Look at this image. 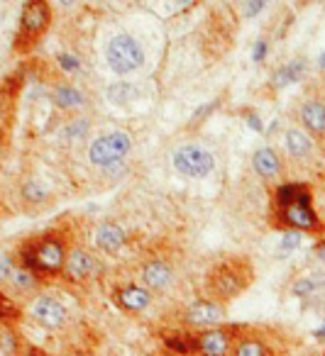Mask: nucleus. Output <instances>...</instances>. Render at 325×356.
<instances>
[{"label": "nucleus", "mask_w": 325, "mask_h": 356, "mask_svg": "<svg viewBox=\"0 0 325 356\" xmlns=\"http://www.w3.org/2000/svg\"><path fill=\"white\" fill-rule=\"evenodd\" d=\"M215 108H218V100H210L208 105H203V108H198V110H196V113H193V118H191V127H193V124H198L200 120H205V115H210Z\"/></svg>", "instance_id": "2f4dec72"}, {"label": "nucleus", "mask_w": 325, "mask_h": 356, "mask_svg": "<svg viewBox=\"0 0 325 356\" xmlns=\"http://www.w3.org/2000/svg\"><path fill=\"white\" fill-rule=\"evenodd\" d=\"M42 283L45 281H42L35 271L20 266V264H17V268L13 271V278H10V286L15 288L17 293H37L42 288Z\"/></svg>", "instance_id": "4be33fe9"}, {"label": "nucleus", "mask_w": 325, "mask_h": 356, "mask_svg": "<svg viewBox=\"0 0 325 356\" xmlns=\"http://www.w3.org/2000/svg\"><path fill=\"white\" fill-rule=\"evenodd\" d=\"M22 317V310L6 291H0V325H15Z\"/></svg>", "instance_id": "b1692460"}, {"label": "nucleus", "mask_w": 325, "mask_h": 356, "mask_svg": "<svg viewBox=\"0 0 325 356\" xmlns=\"http://www.w3.org/2000/svg\"><path fill=\"white\" fill-rule=\"evenodd\" d=\"M140 86H135L132 81H113L108 88H105V98H108V103L116 105V108H125V105L135 103V100H140Z\"/></svg>", "instance_id": "6ab92c4d"}, {"label": "nucleus", "mask_w": 325, "mask_h": 356, "mask_svg": "<svg viewBox=\"0 0 325 356\" xmlns=\"http://www.w3.org/2000/svg\"><path fill=\"white\" fill-rule=\"evenodd\" d=\"M145 49L132 35H116L105 44V66L116 76H132L145 66Z\"/></svg>", "instance_id": "423d86ee"}, {"label": "nucleus", "mask_w": 325, "mask_h": 356, "mask_svg": "<svg viewBox=\"0 0 325 356\" xmlns=\"http://www.w3.org/2000/svg\"><path fill=\"white\" fill-rule=\"evenodd\" d=\"M252 283V266L245 259H225L210 271L208 291L218 302H228L237 298Z\"/></svg>", "instance_id": "7ed1b4c3"}, {"label": "nucleus", "mask_w": 325, "mask_h": 356, "mask_svg": "<svg viewBox=\"0 0 325 356\" xmlns=\"http://www.w3.org/2000/svg\"><path fill=\"white\" fill-rule=\"evenodd\" d=\"M20 356H51V354H47L45 349H37V346H25Z\"/></svg>", "instance_id": "72a5a7b5"}, {"label": "nucleus", "mask_w": 325, "mask_h": 356, "mask_svg": "<svg viewBox=\"0 0 325 356\" xmlns=\"http://www.w3.org/2000/svg\"><path fill=\"white\" fill-rule=\"evenodd\" d=\"M274 225L286 232H320L318 215L313 210L310 188L303 184H281L274 193Z\"/></svg>", "instance_id": "f257e3e1"}, {"label": "nucleus", "mask_w": 325, "mask_h": 356, "mask_svg": "<svg viewBox=\"0 0 325 356\" xmlns=\"http://www.w3.org/2000/svg\"><path fill=\"white\" fill-rule=\"evenodd\" d=\"M174 266L166 259H147L140 266V283L152 293L169 291L174 283Z\"/></svg>", "instance_id": "f8f14e48"}, {"label": "nucleus", "mask_w": 325, "mask_h": 356, "mask_svg": "<svg viewBox=\"0 0 325 356\" xmlns=\"http://www.w3.org/2000/svg\"><path fill=\"white\" fill-rule=\"evenodd\" d=\"M100 276V261L90 249L81 247V244H74L69 252V259H66V266L61 278L74 286H86V283L95 281Z\"/></svg>", "instance_id": "1a4fd4ad"}, {"label": "nucleus", "mask_w": 325, "mask_h": 356, "mask_svg": "<svg viewBox=\"0 0 325 356\" xmlns=\"http://www.w3.org/2000/svg\"><path fill=\"white\" fill-rule=\"evenodd\" d=\"M315 288H318V281H315V278H301V281L294 286V293L296 296H310Z\"/></svg>", "instance_id": "c756f323"}, {"label": "nucleus", "mask_w": 325, "mask_h": 356, "mask_svg": "<svg viewBox=\"0 0 325 356\" xmlns=\"http://www.w3.org/2000/svg\"><path fill=\"white\" fill-rule=\"evenodd\" d=\"M184 322L191 327H198V330H213L221 322H225V302H218L213 298H203V300H196L186 307Z\"/></svg>", "instance_id": "9b49d317"}, {"label": "nucleus", "mask_w": 325, "mask_h": 356, "mask_svg": "<svg viewBox=\"0 0 325 356\" xmlns=\"http://www.w3.org/2000/svg\"><path fill=\"white\" fill-rule=\"evenodd\" d=\"M286 152L294 161L299 163H313L315 161V139L299 124H291L284 132Z\"/></svg>", "instance_id": "4468645a"}, {"label": "nucleus", "mask_w": 325, "mask_h": 356, "mask_svg": "<svg viewBox=\"0 0 325 356\" xmlns=\"http://www.w3.org/2000/svg\"><path fill=\"white\" fill-rule=\"evenodd\" d=\"M20 198L27 208H42V205L49 203L51 193L42 181H37V178H27L25 184L20 186Z\"/></svg>", "instance_id": "aec40b11"}, {"label": "nucleus", "mask_w": 325, "mask_h": 356, "mask_svg": "<svg viewBox=\"0 0 325 356\" xmlns=\"http://www.w3.org/2000/svg\"><path fill=\"white\" fill-rule=\"evenodd\" d=\"M171 166L179 176L184 178H205L213 173L215 159L200 144H181L179 149H174L171 154Z\"/></svg>", "instance_id": "0eeeda50"}, {"label": "nucleus", "mask_w": 325, "mask_h": 356, "mask_svg": "<svg viewBox=\"0 0 325 356\" xmlns=\"http://www.w3.org/2000/svg\"><path fill=\"white\" fill-rule=\"evenodd\" d=\"M90 132V120L88 118H74L71 122H66L64 127V137L69 142H79V139H86Z\"/></svg>", "instance_id": "a878e982"}, {"label": "nucleus", "mask_w": 325, "mask_h": 356, "mask_svg": "<svg viewBox=\"0 0 325 356\" xmlns=\"http://www.w3.org/2000/svg\"><path fill=\"white\" fill-rule=\"evenodd\" d=\"M56 66H59L61 74H66V76H74L84 69L81 59L76 54H71V51H61V54H56Z\"/></svg>", "instance_id": "bb28decb"}, {"label": "nucleus", "mask_w": 325, "mask_h": 356, "mask_svg": "<svg viewBox=\"0 0 325 356\" xmlns=\"http://www.w3.org/2000/svg\"><path fill=\"white\" fill-rule=\"evenodd\" d=\"M264 54H267V42L260 40V42H257V47H255V54H252V59L262 61V59H264Z\"/></svg>", "instance_id": "473e14b6"}, {"label": "nucleus", "mask_w": 325, "mask_h": 356, "mask_svg": "<svg viewBox=\"0 0 325 356\" xmlns=\"http://www.w3.org/2000/svg\"><path fill=\"white\" fill-rule=\"evenodd\" d=\"M49 100L56 110H64V113H76V110H84L88 105L84 90H79L71 83H56L49 90Z\"/></svg>", "instance_id": "a211bd4d"}, {"label": "nucleus", "mask_w": 325, "mask_h": 356, "mask_svg": "<svg viewBox=\"0 0 325 356\" xmlns=\"http://www.w3.org/2000/svg\"><path fill=\"white\" fill-rule=\"evenodd\" d=\"M69 252H71V244L66 239V234L45 232L40 237H32L27 242H22L15 259L20 266L35 271L45 281V278H56L64 273Z\"/></svg>", "instance_id": "f03ea898"}, {"label": "nucleus", "mask_w": 325, "mask_h": 356, "mask_svg": "<svg viewBox=\"0 0 325 356\" xmlns=\"http://www.w3.org/2000/svg\"><path fill=\"white\" fill-rule=\"evenodd\" d=\"M51 20H54V10H51L49 3H45V0L25 3L20 10V22H17L15 32L17 54H27V51L35 49L42 37L47 35V30L51 27Z\"/></svg>", "instance_id": "20e7f679"}, {"label": "nucleus", "mask_w": 325, "mask_h": 356, "mask_svg": "<svg viewBox=\"0 0 325 356\" xmlns=\"http://www.w3.org/2000/svg\"><path fill=\"white\" fill-rule=\"evenodd\" d=\"M315 252H318V257L325 261V242H320V244H318V249H315Z\"/></svg>", "instance_id": "e433bc0d"}, {"label": "nucleus", "mask_w": 325, "mask_h": 356, "mask_svg": "<svg viewBox=\"0 0 325 356\" xmlns=\"http://www.w3.org/2000/svg\"><path fill=\"white\" fill-rule=\"evenodd\" d=\"M132 152V134L125 129H113L108 134H100L86 149V159L93 168L103 171V168L113 166V163L127 161Z\"/></svg>", "instance_id": "39448f33"}, {"label": "nucleus", "mask_w": 325, "mask_h": 356, "mask_svg": "<svg viewBox=\"0 0 325 356\" xmlns=\"http://www.w3.org/2000/svg\"><path fill=\"white\" fill-rule=\"evenodd\" d=\"M15 268H17V259L10 257V254H3L0 257V283H10Z\"/></svg>", "instance_id": "cd10ccee"}, {"label": "nucleus", "mask_w": 325, "mask_h": 356, "mask_svg": "<svg viewBox=\"0 0 325 356\" xmlns=\"http://www.w3.org/2000/svg\"><path fill=\"white\" fill-rule=\"evenodd\" d=\"M315 334H318V337H325V325H323V327H320V330H318V332H315Z\"/></svg>", "instance_id": "4c0bfd02"}, {"label": "nucleus", "mask_w": 325, "mask_h": 356, "mask_svg": "<svg viewBox=\"0 0 325 356\" xmlns=\"http://www.w3.org/2000/svg\"><path fill=\"white\" fill-rule=\"evenodd\" d=\"M232 356H274L271 346L267 344L264 339L255 334H240L235 341V349H232Z\"/></svg>", "instance_id": "412c9836"}, {"label": "nucleus", "mask_w": 325, "mask_h": 356, "mask_svg": "<svg viewBox=\"0 0 325 356\" xmlns=\"http://www.w3.org/2000/svg\"><path fill=\"white\" fill-rule=\"evenodd\" d=\"M301 239H303V234L301 232H286L284 239H281V252H291L294 247H299Z\"/></svg>", "instance_id": "7c9ffc66"}, {"label": "nucleus", "mask_w": 325, "mask_h": 356, "mask_svg": "<svg viewBox=\"0 0 325 356\" xmlns=\"http://www.w3.org/2000/svg\"><path fill=\"white\" fill-rule=\"evenodd\" d=\"M247 124H250L252 129H257V132H262V122L257 120V115H250V118H247Z\"/></svg>", "instance_id": "c9c22d12"}, {"label": "nucleus", "mask_w": 325, "mask_h": 356, "mask_svg": "<svg viewBox=\"0 0 325 356\" xmlns=\"http://www.w3.org/2000/svg\"><path fill=\"white\" fill-rule=\"evenodd\" d=\"M318 64H320V69H325V54L320 56V61H318Z\"/></svg>", "instance_id": "58836bf2"}, {"label": "nucleus", "mask_w": 325, "mask_h": 356, "mask_svg": "<svg viewBox=\"0 0 325 356\" xmlns=\"http://www.w3.org/2000/svg\"><path fill=\"white\" fill-rule=\"evenodd\" d=\"M152 296L154 293L147 291L142 283H122L113 291V300L120 307L122 312H130V315H140L147 307L152 305Z\"/></svg>", "instance_id": "ddd939ff"}, {"label": "nucleus", "mask_w": 325, "mask_h": 356, "mask_svg": "<svg viewBox=\"0 0 325 356\" xmlns=\"http://www.w3.org/2000/svg\"><path fill=\"white\" fill-rule=\"evenodd\" d=\"M242 10H245V15H247V17H252V15H255V13L264 10V3H255V6H245V8H242Z\"/></svg>", "instance_id": "f704fd0d"}, {"label": "nucleus", "mask_w": 325, "mask_h": 356, "mask_svg": "<svg viewBox=\"0 0 325 356\" xmlns=\"http://www.w3.org/2000/svg\"><path fill=\"white\" fill-rule=\"evenodd\" d=\"M0 100H3V98H0Z\"/></svg>", "instance_id": "a19ab883"}, {"label": "nucleus", "mask_w": 325, "mask_h": 356, "mask_svg": "<svg viewBox=\"0 0 325 356\" xmlns=\"http://www.w3.org/2000/svg\"><path fill=\"white\" fill-rule=\"evenodd\" d=\"M303 61H296V64L291 66H284L281 71H276L274 74V88H286V86L296 83V81L301 79V74H303Z\"/></svg>", "instance_id": "393cba45"}, {"label": "nucleus", "mask_w": 325, "mask_h": 356, "mask_svg": "<svg viewBox=\"0 0 325 356\" xmlns=\"http://www.w3.org/2000/svg\"><path fill=\"white\" fill-rule=\"evenodd\" d=\"M299 120H301V127H303L310 137L323 139L325 137V100L308 98L306 103H301Z\"/></svg>", "instance_id": "f3484780"}, {"label": "nucleus", "mask_w": 325, "mask_h": 356, "mask_svg": "<svg viewBox=\"0 0 325 356\" xmlns=\"http://www.w3.org/2000/svg\"><path fill=\"white\" fill-rule=\"evenodd\" d=\"M103 173L108 181H120V178H125L127 173H130V166H127V161H120V163H113V166L103 168Z\"/></svg>", "instance_id": "c85d7f7f"}, {"label": "nucleus", "mask_w": 325, "mask_h": 356, "mask_svg": "<svg viewBox=\"0 0 325 356\" xmlns=\"http://www.w3.org/2000/svg\"><path fill=\"white\" fill-rule=\"evenodd\" d=\"M74 356H90V354H88V351H76Z\"/></svg>", "instance_id": "ea45409f"}, {"label": "nucleus", "mask_w": 325, "mask_h": 356, "mask_svg": "<svg viewBox=\"0 0 325 356\" xmlns=\"http://www.w3.org/2000/svg\"><path fill=\"white\" fill-rule=\"evenodd\" d=\"M27 317L47 332H61L69 322V310L59 298L49 293H37L27 305Z\"/></svg>", "instance_id": "6e6552de"}, {"label": "nucleus", "mask_w": 325, "mask_h": 356, "mask_svg": "<svg viewBox=\"0 0 325 356\" xmlns=\"http://www.w3.org/2000/svg\"><path fill=\"white\" fill-rule=\"evenodd\" d=\"M25 344H22L20 332L15 325H0V354L3 356H20Z\"/></svg>", "instance_id": "5701e85b"}, {"label": "nucleus", "mask_w": 325, "mask_h": 356, "mask_svg": "<svg viewBox=\"0 0 325 356\" xmlns=\"http://www.w3.org/2000/svg\"><path fill=\"white\" fill-rule=\"evenodd\" d=\"M252 168L267 184H276L284 176V161L271 147H260L252 154Z\"/></svg>", "instance_id": "2eb2a0df"}, {"label": "nucleus", "mask_w": 325, "mask_h": 356, "mask_svg": "<svg viewBox=\"0 0 325 356\" xmlns=\"http://www.w3.org/2000/svg\"><path fill=\"white\" fill-rule=\"evenodd\" d=\"M237 337L235 327H213L196 337V351L200 356H232Z\"/></svg>", "instance_id": "9d476101"}, {"label": "nucleus", "mask_w": 325, "mask_h": 356, "mask_svg": "<svg viewBox=\"0 0 325 356\" xmlns=\"http://www.w3.org/2000/svg\"><path fill=\"white\" fill-rule=\"evenodd\" d=\"M127 229L118 222H100L93 232V242L98 252L103 254H118L127 244Z\"/></svg>", "instance_id": "dca6fc26"}]
</instances>
